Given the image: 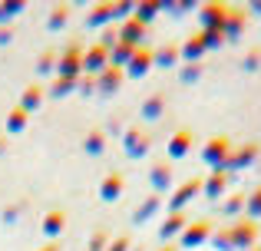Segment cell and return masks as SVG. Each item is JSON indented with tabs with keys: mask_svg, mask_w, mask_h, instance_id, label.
Returning a JSON list of instances; mask_svg holds the SVG:
<instances>
[{
	"mask_svg": "<svg viewBox=\"0 0 261 251\" xmlns=\"http://www.w3.org/2000/svg\"><path fill=\"white\" fill-rule=\"evenodd\" d=\"M83 53H86V46L80 43V40H70V43L63 46V53L57 57V76H63V79L83 76Z\"/></svg>",
	"mask_w": 261,
	"mask_h": 251,
	"instance_id": "1",
	"label": "cell"
},
{
	"mask_svg": "<svg viewBox=\"0 0 261 251\" xmlns=\"http://www.w3.org/2000/svg\"><path fill=\"white\" fill-rule=\"evenodd\" d=\"M231 139L228 135H212L208 142H205V149H202V162L205 165H212V169H225L228 165V159H231Z\"/></svg>",
	"mask_w": 261,
	"mask_h": 251,
	"instance_id": "2",
	"label": "cell"
},
{
	"mask_svg": "<svg viewBox=\"0 0 261 251\" xmlns=\"http://www.w3.org/2000/svg\"><path fill=\"white\" fill-rule=\"evenodd\" d=\"M212 235H215V221L212 218H195L185 225V232L178 235V248H198L205 245V241H212Z\"/></svg>",
	"mask_w": 261,
	"mask_h": 251,
	"instance_id": "3",
	"label": "cell"
},
{
	"mask_svg": "<svg viewBox=\"0 0 261 251\" xmlns=\"http://www.w3.org/2000/svg\"><path fill=\"white\" fill-rule=\"evenodd\" d=\"M228 232H231V248L235 251H251L258 245V221L251 218H235L228 225Z\"/></svg>",
	"mask_w": 261,
	"mask_h": 251,
	"instance_id": "4",
	"label": "cell"
},
{
	"mask_svg": "<svg viewBox=\"0 0 261 251\" xmlns=\"http://www.w3.org/2000/svg\"><path fill=\"white\" fill-rule=\"evenodd\" d=\"M225 17H228V4H218V0H212V4H202V10H198L202 30H208V33H222Z\"/></svg>",
	"mask_w": 261,
	"mask_h": 251,
	"instance_id": "5",
	"label": "cell"
},
{
	"mask_svg": "<svg viewBox=\"0 0 261 251\" xmlns=\"http://www.w3.org/2000/svg\"><path fill=\"white\" fill-rule=\"evenodd\" d=\"M152 57H155V46H149V43L136 46L133 60L126 63V76H129V79H142L149 70H152Z\"/></svg>",
	"mask_w": 261,
	"mask_h": 251,
	"instance_id": "6",
	"label": "cell"
},
{
	"mask_svg": "<svg viewBox=\"0 0 261 251\" xmlns=\"http://www.w3.org/2000/svg\"><path fill=\"white\" fill-rule=\"evenodd\" d=\"M106 66H109V46H102L99 40H96V43L86 46V53H83V73L86 76H99Z\"/></svg>",
	"mask_w": 261,
	"mask_h": 251,
	"instance_id": "7",
	"label": "cell"
},
{
	"mask_svg": "<svg viewBox=\"0 0 261 251\" xmlns=\"http://www.w3.org/2000/svg\"><path fill=\"white\" fill-rule=\"evenodd\" d=\"M202 188H205V199H225L231 188V172L228 169H215L202 179Z\"/></svg>",
	"mask_w": 261,
	"mask_h": 251,
	"instance_id": "8",
	"label": "cell"
},
{
	"mask_svg": "<svg viewBox=\"0 0 261 251\" xmlns=\"http://www.w3.org/2000/svg\"><path fill=\"white\" fill-rule=\"evenodd\" d=\"M149 132L146 129H139V126H133V129H126L122 132V149H126V155L129 159H142V155L149 152Z\"/></svg>",
	"mask_w": 261,
	"mask_h": 251,
	"instance_id": "9",
	"label": "cell"
},
{
	"mask_svg": "<svg viewBox=\"0 0 261 251\" xmlns=\"http://www.w3.org/2000/svg\"><path fill=\"white\" fill-rule=\"evenodd\" d=\"M205 53H208V33L205 30H195L182 46H178V57H182L185 63H198Z\"/></svg>",
	"mask_w": 261,
	"mask_h": 251,
	"instance_id": "10",
	"label": "cell"
},
{
	"mask_svg": "<svg viewBox=\"0 0 261 251\" xmlns=\"http://www.w3.org/2000/svg\"><path fill=\"white\" fill-rule=\"evenodd\" d=\"M172 182H175L172 162H169V159H159V162H152V172H149V185H152V192H155V195L169 192V188H172Z\"/></svg>",
	"mask_w": 261,
	"mask_h": 251,
	"instance_id": "11",
	"label": "cell"
},
{
	"mask_svg": "<svg viewBox=\"0 0 261 251\" xmlns=\"http://www.w3.org/2000/svg\"><path fill=\"white\" fill-rule=\"evenodd\" d=\"M202 192V179H185L178 188H172V199H169V212H185V205H189L195 195Z\"/></svg>",
	"mask_w": 261,
	"mask_h": 251,
	"instance_id": "12",
	"label": "cell"
},
{
	"mask_svg": "<svg viewBox=\"0 0 261 251\" xmlns=\"http://www.w3.org/2000/svg\"><path fill=\"white\" fill-rule=\"evenodd\" d=\"M258 155H261V146H258V142H242V146L231 149V159H228V165H225V169L235 175L238 169H248L251 162L258 159Z\"/></svg>",
	"mask_w": 261,
	"mask_h": 251,
	"instance_id": "13",
	"label": "cell"
},
{
	"mask_svg": "<svg viewBox=\"0 0 261 251\" xmlns=\"http://www.w3.org/2000/svg\"><path fill=\"white\" fill-rule=\"evenodd\" d=\"M248 26V7H228V17H225L222 26V37L225 40H238Z\"/></svg>",
	"mask_w": 261,
	"mask_h": 251,
	"instance_id": "14",
	"label": "cell"
},
{
	"mask_svg": "<svg viewBox=\"0 0 261 251\" xmlns=\"http://www.w3.org/2000/svg\"><path fill=\"white\" fill-rule=\"evenodd\" d=\"M122 83H126V70H119V66H106V70L96 76V90H99L102 96H113V93H119Z\"/></svg>",
	"mask_w": 261,
	"mask_h": 251,
	"instance_id": "15",
	"label": "cell"
},
{
	"mask_svg": "<svg viewBox=\"0 0 261 251\" xmlns=\"http://www.w3.org/2000/svg\"><path fill=\"white\" fill-rule=\"evenodd\" d=\"M192 146H195L192 129H178V132H172V135H169V162L185 159V155L192 152Z\"/></svg>",
	"mask_w": 261,
	"mask_h": 251,
	"instance_id": "16",
	"label": "cell"
},
{
	"mask_svg": "<svg viewBox=\"0 0 261 251\" xmlns=\"http://www.w3.org/2000/svg\"><path fill=\"white\" fill-rule=\"evenodd\" d=\"M185 225H189V215H185V212H169L166 221L159 225V238L169 245V241H175L178 235L185 232Z\"/></svg>",
	"mask_w": 261,
	"mask_h": 251,
	"instance_id": "17",
	"label": "cell"
},
{
	"mask_svg": "<svg viewBox=\"0 0 261 251\" xmlns=\"http://www.w3.org/2000/svg\"><path fill=\"white\" fill-rule=\"evenodd\" d=\"M122 192H126V175L122 172H109L106 179L99 182V199L102 202H116Z\"/></svg>",
	"mask_w": 261,
	"mask_h": 251,
	"instance_id": "18",
	"label": "cell"
},
{
	"mask_svg": "<svg viewBox=\"0 0 261 251\" xmlns=\"http://www.w3.org/2000/svg\"><path fill=\"white\" fill-rule=\"evenodd\" d=\"M43 99H46V90H43L40 83H30L23 93H20V103H17V106H20L23 113H37L40 106H43Z\"/></svg>",
	"mask_w": 261,
	"mask_h": 251,
	"instance_id": "19",
	"label": "cell"
},
{
	"mask_svg": "<svg viewBox=\"0 0 261 251\" xmlns=\"http://www.w3.org/2000/svg\"><path fill=\"white\" fill-rule=\"evenodd\" d=\"M116 33H119V40H126V43H136V46H139L142 40H146L149 26H142L136 17H129V20H122V23H119V30H116Z\"/></svg>",
	"mask_w": 261,
	"mask_h": 251,
	"instance_id": "20",
	"label": "cell"
},
{
	"mask_svg": "<svg viewBox=\"0 0 261 251\" xmlns=\"http://www.w3.org/2000/svg\"><path fill=\"white\" fill-rule=\"evenodd\" d=\"M40 228H43V238L53 241L66 228V212H63V208H50V212L43 215V225H40Z\"/></svg>",
	"mask_w": 261,
	"mask_h": 251,
	"instance_id": "21",
	"label": "cell"
},
{
	"mask_svg": "<svg viewBox=\"0 0 261 251\" xmlns=\"http://www.w3.org/2000/svg\"><path fill=\"white\" fill-rule=\"evenodd\" d=\"M178 43H162L155 46V57H152V66H159V70H172V66H178Z\"/></svg>",
	"mask_w": 261,
	"mask_h": 251,
	"instance_id": "22",
	"label": "cell"
},
{
	"mask_svg": "<svg viewBox=\"0 0 261 251\" xmlns=\"http://www.w3.org/2000/svg\"><path fill=\"white\" fill-rule=\"evenodd\" d=\"M109 20H116V7H113V4H96L93 10H89L86 23H89V26H106Z\"/></svg>",
	"mask_w": 261,
	"mask_h": 251,
	"instance_id": "23",
	"label": "cell"
},
{
	"mask_svg": "<svg viewBox=\"0 0 261 251\" xmlns=\"http://www.w3.org/2000/svg\"><path fill=\"white\" fill-rule=\"evenodd\" d=\"M159 10H162V4H159V0H142V4H136L133 17L139 20L142 26H149V23L155 20V13H159Z\"/></svg>",
	"mask_w": 261,
	"mask_h": 251,
	"instance_id": "24",
	"label": "cell"
},
{
	"mask_svg": "<svg viewBox=\"0 0 261 251\" xmlns=\"http://www.w3.org/2000/svg\"><path fill=\"white\" fill-rule=\"evenodd\" d=\"M162 113H166V93H152L142 103V119H159Z\"/></svg>",
	"mask_w": 261,
	"mask_h": 251,
	"instance_id": "25",
	"label": "cell"
},
{
	"mask_svg": "<svg viewBox=\"0 0 261 251\" xmlns=\"http://www.w3.org/2000/svg\"><path fill=\"white\" fill-rule=\"evenodd\" d=\"M27 123H30V113H23L20 106H13L10 113H7V132L10 135H17V132H23Z\"/></svg>",
	"mask_w": 261,
	"mask_h": 251,
	"instance_id": "26",
	"label": "cell"
},
{
	"mask_svg": "<svg viewBox=\"0 0 261 251\" xmlns=\"http://www.w3.org/2000/svg\"><path fill=\"white\" fill-rule=\"evenodd\" d=\"M83 149H86V155H99L106 149V132L102 129H89L86 139H83Z\"/></svg>",
	"mask_w": 261,
	"mask_h": 251,
	"instance_id": "27",
	"label": "cell"
},
{
	"mask_svg": "<svg viewBox=\"0 0 261 251\" xmlns=\"http://www.w3.org/2000/svg\"><path fill=\"white\" fill-rule=\"evenodd\" d=\"M66 20H70V7H66V4H57V7H53V13H50V20H46V30H50V33L63 30Z\"/></svg>",
	"mask_w": 261,
	"mask_h": 251,
	"instance_id": "28",
	"label": "cell"
},
{
	"mask_svg": "<svg viewBox=\"0 0 261 251\" xmlns=\"http://www.w3.org/2000/svg\"><path fill=\"white\" fill-rule=\"evenodd\" d=\"M245 199H248L245 192L225 195V202H222V212H225V215H231V218H235V215H242V212H245Z\"/></svg>",
	"mask_w": 261,
	"mask_h": 251,
	"instance_id": "29",
	"label": "cell"
},
{
	"mask_svg": "<svg viewBox=\"0 0 261 251\" xmlns=\"http://www.w3.org/2000/svg\"><path fill=\"white\" fill-rule=\"evenodd\" d=\"M76 83H80V79H63V76H57V79H53V86H50V96H53V99L70 96V93H76Z\"/></svg>",
	"mask_w": 261,
	"mask_h": 251,
	"instance_id": "30",
	"label": "cell"
},
{
	"mask_svg": "<svg viewBox=\"0 0 261 251\" xmlns=\"http://www.w3.org/2000/svg\"><path fill=\"white\" fill-rule=\"evenodd\" d=\"M245 218H251V221L261 218V185L248 195V199H245Z\"/></svg>",
	"mask_w": 261,
	"mask_h": 251,
	"instance_id": "31",
	"label": "cell"
},
{
	"mask_svg": "<svg viewBox=\"0 0 261 251\" xmlns=\"http://www.w3.org/2000/svg\"><path fill=\"white\" fill-rule=\"evenodd\" d=\"M159 205H162V199H159V195H149V199L139 205V212H136V221H146V218H152V215L159 212Z\"/></svg>",
	"mask_w": 261,
	"mask_h": 251,
	"instance_id": "32",
	"label": "cell"
},
{
	"mask_svg": "<svg viewBox=\"0 0 261 251\" xmlns=\"http://www.w3.org/2000/svg\"><path fill=\"white\" fill-rule=\"evenodd\" d=\"M212 245H215L218 251H235V248H231V232H228V225L215 228V235H212Z\"/></svg>",
	"mask_w": 261,
	"mask_h": 251,
	"instance_id": "33",
	"label": "cell"
},
{
	"mask_svg": "<svg viewBox=\"0 0 261 251\" xmlns=\"http://www.w3.org/2000/svg\"><path fill=\"white\" fill-rule=\"evenodd\" d=\"M57 57H60V53L43 50V53H40V60H37V73H50V70H57Z\"/></svg>",
	"mask_w": 261,
	"mask_h": 251,
	"instance_id": "34",
	"label": "cell"
},
{
	"mask_svg": "<svg viewBox=\"0 0 261 251\" xmlns=\"http://www.w3.org/2000/svg\"><path fill=\"white\" fill-rule=\"evenodd\" d=\"M109 248V235L106 232H93V238H89V248L86 251H106Z\"/></svg>",
	"mask_w": 261,
	"mask_h": 251,
	"instance_id": "35",
	"label": "cell"
},
{
	"mask_svg": "<svg viewBox=\"0 0 261 251\" xmlns=\"http://www.w3.org/2000/svg\"><path fill=\"white\" fill-rule=\"evenodd\" d=\"M258 66H261V46L248 50V57H245V70H258Z\"/></svg>",
	"mask_w": 261,
	"mask_h": 251,
	"instance_id": "36",
	"label": "cell"
},
{
	"mask_svg": "<svg viewBox=\"0 0 261 251\" xmlns=\"http://www.w3.org/2000/svg\"><path fill=\"white\" fill-rule=\"evenodd\" d=\"M23 10V4H0V20H10Z\"/></svg>",
	"mask_w": 261,
	"mask_h": 251,
	"instance_id": "37",
	"label": "cell"
},
{
	"mask_svg": "<svg viewBox=\"0 0 261 251\" xmlns=\"http://www.w3.org/2000/svg\"><path fill=\"white\" fill-rule=\"evenodd\" d=\"M198 73H202V66H198V63H189V66L182 70V79H185V83H195Z\"/></svg>",
	"mask_w": 261,
	"mask_h": 251,
	"instance_id": "38",
	"label": "cell"
},
{
	"mask_svg": "<svg viewBox=\"0 0 261 251\" xmlns=\"http://www.w3.org/2000/svg\"><path fill=\"white\" fill-rule=\"evenodd\" d=\"M106 251H129V235H119V238H113Z\"/></svg>",
	"mask_w": 261,
	"mask_h": 251,
	"instance_id": "39",
	"label": "cell"
},
{
	"mask_svg": "<svg viewBox=\"0 0 261 251\" xmlns=\"http://www.w3.org/2000/svg\"><path fill=\"white\" fill-rule=\"evenodd\" d=\"M20 212H23V205H10V208H7V215H4V218H7V221H10V218H17V215H20Z\"/></svg>",
	"mask_w": 261,
	"mask_h": 251,
	"instance_id": "40",
	"label": "cell"
},
{
	"mask_svg": "<svg viewBox=\"0 0 261 251\" xmlns=\"http://www.w3.org/2000/svg\"><path fill=\"white\" fill-rule=\"evenodd\" d=\"M37 251H60V245H57V241H46V245L37 248Z\"/></svg>",
	"mask_w": 261,
	"mask_h": 251,
	"instance_id": "41",
	"label": "cell"
},
{
	"mask_svg": "<svg viewBox=\"0 0 261 251\" xmlns=\"http://www.w3.org/2000/svg\"><path fill=\"white\" fill-rule=\"evenodd\" d=\"M159 251H178V241H175V245H172V241H169V245H162Z\"/></svg>",
	"mask_w": 261,
	"mask_h": 251,
	"instance_id": "42",
	"label": "cell"
},
{
	"mask_svg": "<svg viewBox=\"0 0 261 251\" xmlns=\"http://www.w3.org/2000/svg\"><path fill=\"white\" fill-rule=\"evenodd\" d=\"M248 10H255V13H261V0H255V4H251Z\"/></svg>",
	"mask_w": 261,
	"mask_h": 251,
	"instance_id": "43",
	"label": "cell"
},
{
	"mask_svg": "<svg viewBox=\"0 0 261 251\" xmlns=\"http://www.w3.org/2000/svg\"><path fill=\"white\" fill-rule=\"evenodd\" d=\"M7 37H10V30H0V43H7Z\"/></svg>",
	"mask_w": 261,
	"mask_h": 251,
	"instance_id": "44",
	"label": "cell"
},
{
	"mask_svg": "<svg viewBox=\"0 0 261 251\" xmlns=\"http://www.w3.org/2000/svg\"><path fill=\"white\" fill-rule=\"evenodd\" d=\"M251 251H258V248H251Z\"/></svg>",
	"mask_w": 261,
	"mask_h": 251,
	"instance_id": "45",
	"label": "cell"
},
{
	"mask_svg": "<svg viewBox=\"0 0 261 251\" xmlns=\"http://www.w3.org/2000/svg\"><path fill=\"white\" fill-rule=\"evenodd\" d=\"M258 251H261V245H258Z\"/></svg>",
	"mask_w": 261,
	"mask_h": 251,
	"instance_id": "46",
	"label": "cell"
}]
</instances>
